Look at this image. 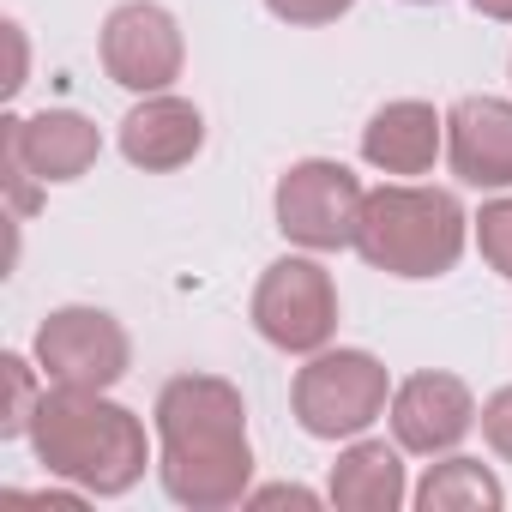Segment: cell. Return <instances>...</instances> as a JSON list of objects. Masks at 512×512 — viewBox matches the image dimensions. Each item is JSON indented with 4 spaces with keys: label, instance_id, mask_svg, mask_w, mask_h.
Returning a JSON list of instances; mask_svg holds the SVG:
<instances>
[{
    "label": "cell",
    "instance_id": "obj_16",
    "mask_svg": "<svg viewBox=\"0 0 512 512\" xmlns=\"http://www.w3.org/2000/svg\"><path fill=\"white\" fill-rule=\"evenodd\" d=\"M0 368H7V416H0V434H7V440H19V434H31V422H37V404H43V392H37V356L25 362L19 350H7V356H0Z\"/></svg>",
    "mask_w": 512,
    "mask_h": 512
},
{
    "label": "cell",
    "instance_id": "obj_13",
    "mask_svg": "<svg viewBox=\"0 0 512 512\" xmlns=\"http://www.w3.org/2000/svg\"><path fill=\"white\" fill-rule=\"evenodd\" d=\"M446 151V115L422 97L380 103L362 127V163L380 175H428Z\"/></svg>",
    "mask_w": 512,
    "mask_h": 512
},
{
    "label": "cell",
    "instance_id": "obj_14",
    "mask_svg": "<svg viewBox=\"0 0 512 512\" xmlns=\"http://www.w3.org/2000/svg\"><path fill=\"white\" fill-rule=\"evenodd\" d=\"M326 500L344 506V512H398L410 500V482H404V446L392 440H368L356 434L338 464H332V482H326Z\"/></svg>",
    "mask_w": 512,
    "mask_h": 512
},
{
    "label": "cell",
    "instance_id": "obj_10",
    "mask_svg": "<svg viewBox=\"0 0 512 512\" xmlns=\"http://www.w3.org/2000/svg\"><path fill=\"white\" fill-rule=\"evenodd\" d=\"M0 151H13L43 187H67V181L91 175V163L103 157V133H97V121L79 115V109L7 115V121H0Z\"/></svg>",
    "mask_w": 512,
    "mask_h": 512
},
{
    "label": "cell",
    "instance_id": "obj_22",
    "mask_svg": "<svg viewBox=\"0 0 512 512\" xmlns=\"http://www.w3.org/2000/svg\"><path fill=\"white\" fill-rule=\"evenodd\" d=\"M470 7H476L482 19H500V25H512V0H470Z\"/></svg>",
    "mask_w": 512,
    "mask_h": 512
},
{
    "label": "cell",
    "instance_id": "obj_4",
    "mask_svg": "<svg viewBox=\"0 0 512 512\" xmlns=\"http://www.w3.org/2000/svg\"><path fill=\"white\" fill-rule=\"evenodd\" d=\"M290 404H296V422L314 434V440H356L368 434L386 404H392V374L380 356L368 350H314L302 368H296V386H290Z\"/></svg>",
    "mask_w": 512,
    "mask_h": 512
},
{
    "label": "cell",
    "instance_id": "obj_8",
    "mask_svg": "<svg viewBox=\"0 0 512 512\" xmlns=\"http://www.w3.org/2000/svg\"><path fill=\"white\" fill-rule=\"evenodd\" d=\"M97 55H103V73L133 97L169 91L181 79V67H187L181 25H175L169 7H157V0H121V7L103 19Z\"/></svg>",
    "mask_w": 512,
    "mask_h": 512
},
{
    "label": "cell",
    "instance_id": "obj_3",
    "mask_svg": "<svg viewBox=\"0 0 512 512\" xmlns=\"http://www.w3.org/2000/svg\"><path fill=\"white\" fill-rule=\"evenodd\" d=\"M470 241V217L458 205V193L446 187H422V181H386L368 187L362 199V223H356V253L386 272V278H446L464 260Z\"/></svg>",
    "mask_w": 512,
    "mask_h": 512
},
{
    "label": "cell",
    "instance_id": "obj_12",
    "mask_svg": "<svg viewBox=\"0 0 512 512\" xmlns=\"http://www.w3.org/2000/svg\"><path fill=\"white\" fill-rule=\"evenodd\" d=\"M199 145H205V115L175 91L139 97L127 109V121H121V157L133 169H145V175H169V169L193 163Z\"/></svg>",
    "mask_w": 512,
    "mask_h": 512
},
{
    "label": "cell",
    "instance_id": "obj_15",
    "mask_svg": "<svg viewBox=\"0 0 512 512\" xmlns=\"http://www.w3.org/2000/svg\"><path fill=\"white\" fill-rule=\"evenodd\" d=\"M410 500L422 512H500L506 506V488H500V476L482 458L440 452V464H428V476L410 488Z\"/></svg>",
    "mask_w": 512,
    "mask_h": 512
},
{
    "label": "cell",
    "instance_id": "obj_1",
    "mask_svg": "<svg viewBox=\"0 0 512 512\" xmlns=\"http://www.w3.org/2000/svg\"><path fill=\"white\" fill-rule=\"evenodd\" d=\"M157 476L187 512L241 506L253 488L247 404L223 374H175L157 392Z\"/></svg>",
    "mask_w": 512,
    "mask_h": 512
},
{
    "label": "cell",
    "instance_id": "obj_19",
    "mask_svg": "<svg viewBox=\"0 0 512 512\" xmlns=\"http://www.w3.org/2000/svg\"><path fill=\"white\" fill-rule=\"evenodd\" d=\"M272 7V19H284V25H338L356 0H266Z\"/></svg>",
    "mask_w": 512,
    "mask_h": 512
},
{
    "label": "cell",
    "instance_id": "obj_5",
    "mask_svg": "<svg viewBox=\"0 0 512 512\" xmlns=\"http://www.w3.org/2000/svg\"><path fill=\"white\" fill-rule=\"evenodd\" d=\"M253 332L284 356H314L338 332V284L308 253H284L266 266L260 290H253Z\"/></svg>",
    "mask_w": 512,
    "mask_h": 512
},
{
    "label": "cell",
    "instance_id": "obj_2",
    "mask_svg": "<svg viewBox=\"0 0 512 512\" xmlns=\"http://www.w3.org/2000/svg\"><path fill=\"white\" fill-rule=\"evenodd\" d=\"M31 446L37 464L61 482H73L79 494H127L145 464H151V440L145 422L115 404L109 392H85V386H49L31 422Z\"/></svg>",
    "mask_w": 512,
    "mask_h": 512
},
{
    "label": "cell",
    "instance_id": "obj_18",
    "mask_svg": "<svg viewBox=\"0 0 512 512\" xmlns=\"http://www.w3.org/2000/svg\"><path fill=\"white\" fill-rule=\"evenodd\" d=\"M476 422H482V440L494 446V458L512 464V386H500V392L476 410Z\"/></svg>",
    "mask_w": 512,
    "mask_h": 512
},
{
    "label": "cell",
    "instance_id": "obj_9",
    "mask_svg": "<svg viewBox=\"0 0 512 512\" xmlns=\"http://www.w3.org/2000/svg\"><path fill=\"white\" fill-rule=\"evenodd\" d=\"M386 422H392V440L416 458H440L452 452L470 428H476V398L458 374H410L392 386V404H386Z\"/></svg>",
    "mask_w": 512,
    "mask_h": 512
},
{
    "label": "cell",
    "instance_id": "obj_20",
    "mask_svg": "<svg viewBox=\"0 0 512 512\" xmlns=\"http://www.w3.org/2000/svg\"><path fill=\"white\" fill-rule=\"evenodd\" d=\"M320 506V494H308V488H247V500L241 506Z\"/></svg>",
    "mask_w": 512,
    "mask_h": 512
},
{
    "label": "cell",
    "instance_id": "obj_11",
    "mask_svg": "<svg viewBox=\"0 0 512 512\" xmlns=\"http://www.w3.org/2000/svg\"><path fill=\"white\" fill-rule=\"evenodd\" d=\"M446 163L464 187L506 193L512 187V103L506 97H458L446 109Z\"/></svg>",
    "mask_w": 512,
    "mask_h": 512
},
{
    "label": "cell",
    "instance_id": "obj_6",
    "mask_svg": "<svg viewBox=\"0 0 512 512\" xmlns=\"http://www.w3.org/2000/svg\"><path fill=\"white\" fill-rule=\"evenodd\" d=\"M362 199L368 187L332 163V157H302L278 175V193H272V211H278V229L284 241L308 247V253H338V247H356V223H362Z\"/></svg>",
    "mask_w": 512,
    "mask_h": 512
},
{
    "label": "cell",
    "instance_id": "obj_21",
    "mask_svg": "<svg viewBox=\"0 0 512 512\" xmlns=\"http://www.w3.org/2000/svg\"><path fill=\"white\" fill-rule=\"evenodd\" d=\"M7 37H13V79H7V91H25V31L7 25Z\"/></svg>",
    "mask_w": 512,
    "mask_h": 512
},
{
    "label": "cell",
    "instance_id": "obj_23",
    "mask_svg": "<svg viewBox=\"0 0 512 512\" xmlns=\"http://www.w3.org/2000/svg\"><path fill=\"white\" fill-rule=\"evenodd\" d=\"M410 7H440V0H410Z\"/></svg>",
    "mask_w": 512,
    "mask_h": 512
},
{
    "label": "cell",
    "instance_id": "obj_7",
    "mask_svg": "<svg viewBox=\"0 0 512 512\" xmlns=\"http://www.w3.org/2000/svg\"><path fill=\"white\" fill-rule=\"evenodd\" d=\"M31 356L43 368V386H85V392H109L127 380L133 368V338L115 314L103 308H55L37 338Z\"/></svg>",
    "mask_w": 512,
    "mask_h": 512
},
{
    "label": "cell",
    "instance_id": "obj_17",
    "mask_svg": "<svg viewBox=\"0 0 512 512\" xmlns=\"http://www.w3.org/2000/svg\"><path fill=\"white\" fill-rule=\"evenodd\" d=\"M470 235H476V247H482V260L512 284V193L488 199V205L470 217Z\"/></svg>",
    "mask_w": 512,
    "mask_h": 512
}]
</instances>
